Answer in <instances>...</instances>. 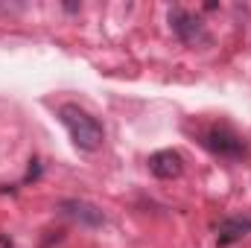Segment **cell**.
Segmentation results:
<instances>
[{
    "label": "cell",
    "mask_w": 251,
    "mask_h": 248,
    "mask_svg": "<svg viewBox=\"0 0 251 248\" xmlns=\"http://www.w3.org/2000/svg\"><path fill=\"white\" fill-rule=\"evenodd\" d=\"M170 26H173V32H176V38H178L181 44H190V47H193V44H201V41L210 38L204 21H201L199 15L187 12V9H181V6L170 9Z\"/></svg>",
    "instance_id": "obj_3"
},
{
    "label": "cell",
    "mask_w": 251,
    "mask_h": 248,
    "mask_svg": "<svg viewBox=\"0 0 251 248\" xmlns=\"http://www.w3.org/2000/svg\"><path fill=\"white\" fill-rule=\"evenodd\" d=\"M59 210H62V216L79 222L82 228H100V225H105V213L97 204L85 201V198H64L62 204H59Z\"/></svg>",
    "instance_id": "obj_4"
},
{
    "label": "cell",
    "mask_w": 251,
    "mask_h": 248,
    "mask_svg": "<svg viewBox=\"0 0 251 248\" xmlns=\"http://www.w3.org/2000/svg\"><path fill=\"white\" fill-rule=\"evenodd\" d=\"M199 143L216 155V158H225V161H240L249 155V143L228 125H210L199 134Z\"/></svg>",
    "instance_id": "obj_2"
},
{
    "label": "cell",
    "mask_w": 251,
    "mask_h": 248,
    "mask_svg": "<svg viewBox=\"0 0 251 248\" xmlns=\"http://www.w3.org/2000/svg\"><path fill=\"white\" fill-rule=\"evenodd\" d=\"M249 234H251V219H246V216H228L216 228V246L231 248V246H237L240 240H246Z\"/></svg>",
    "instance_id": "obj_6"
},
{
    "label": "cell",
    "mask_w": 251,
    "mask_h": 248,
    "mask_svg": "<svg viewBox=\"0 0 251 248\" xmlns=\"http://www.w3.org/2000/svg\"><path fill=\"white\" fill-rule=\"evenodd\" d=\"M149 173H152L155 178H161V181L178 178V175L184 173V158H181V152H176V149H161V152H155V155L149 158Z\"/></svg>",
    "instance_id": "obj_5"
},
{
    "label": "cell",
    "mask_w": 251,
    "mask_h": 248,
    "mask_svg": "<svg viewBox=\"0 0 251 248\" xmlns=\"http://www.w3.org/2000/svg\"><path fill=\"white\" fill-rule=\"evenodd\" d=\"M59 120L67 128L73 146L79 152H100L105 143V125L100 123L91 111H85L76 102H64L59 105Z\"/></svg>",
    "instance_id": "obj_1"
}]
</instances>
